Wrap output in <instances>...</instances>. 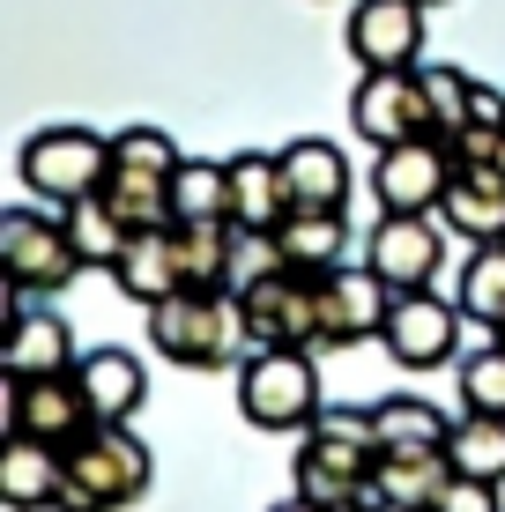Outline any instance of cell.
<instances>
[{
	"label": "cell",
	"mask_w": 505,
	"mask_h": 512,
	"mask_svg": "<svg viewBox=\"0 0 505 512\" xmlns=\"http://www.w3.org/2000/svg\"><path fill=\"white\" fill-rule=\"evenodd\" d=\"M372 468H379V438H372V409H320L298 438V498L342 512L372 498Z\"/></svg>",
	"instance_id": "6da1fadb"
},
{
	"label": "cell",
	"mask_w": 505,
	"mask_h": 512,
	"mask_svg": "<svg viewBox=\"0 0 505 512\" xmlns=\"http://www.w3.org/2000/svg\"><path fill=\"white\" fill-rule=\"evenodd\" d=\"M149 490V446L127 423H90L60 446V512H119Z\"/></svg>",
	"instance_id": "7a4b0ae2"
},
{
	"label": "cell",
	"mask_w": 505,
	"mask_h": 512,
	"mask_svg": "<svg viewBox=\"0 0 505 512\" xmlns=\"http://www.w3.org/2000/svg\"><path fill=\"white\" fill-rule=\"evenodd\" d=\"M186 156L171 149L164 127H119L112 134V179H104V201L119 208L127 231H164L171 223V179H179Z\"/></svg>",
	"instance_id": "3957f363"
},
{
	"label": "cell",
	"mask_w": 505,
	"mask_h": 512,
	"mask_svg": "<svg viewBox=\"0 0 505 512\" xmlns=\"http://www.w3.org/2000/svg\"><path fill=\"white\" fill-rule=\"evenodd\" d=\"M238 334V297L231 290H179L164 297V305H149V342L164 349L171 364H186V372H216V364H231Z\"/></svg>",
	"instance_id": "277c9868"
},
{
	"label": "cell",
	"mask_w": 505,
	"mask_h": 512,
	"mask_svg": "<svg viewBox=\"0 0 505 512\" xmlns=\"http://www.w3.org/2000/svg\"><path fill=\"white\" fill-rule=\"evenodd\" d=\"M238 320H246V342L253 349H327L320 275H298V268L253 275L246 290H238Z\"/></svg>",
	"instance_id": "5b68a950"
},
{
	"label": "cell",
	"mask_w": 505,
	"mask_h": 512,
	"mask_svg": "<svg viewBox=\"0 0 505 512\" xmlns=\"http://www.w3.org/2000/svg\"><path fill=\"white\" fill-rule=\"evenodd\" d=\"M0 268H8L15 297H52L82 275V253L67 238V216H38V208H8L0 216Z\"/></svg>",
	"instance_id": "8992f818"
},
{
	"label": "cell",
	"mask_w": 505,
	"mask_h": 512,
	"mask_svg": "<svg viewBox=\"0 0 505 512\" xmlns=\"http://www.w3.org/2000/svg\"><path fill=\"white\" fill-rule=\"evenodd\" d=\"M104 179H112V141L90 127H45L23 141V186L52 208L82 201V193H104Z\"/></svg>",
	"instance_id": "52a82bcc"
},
{
	"label": "cell",
	"mask_w": 505,
	"mask_h": 512,
	"mask_svg": "<svg viewBox=\"0 0 505 512\" xmlns=\"http://www.w3.org/2000/svg\"><path fill=\"white\" fill-rule=\"evenodd\" d=\"M238 409L260 431H298L320 416V372L312 349H253V364L238 372Z\"/></svg>",
	"instance_id": "ba28073f"
},
{
	"label": "cell",
	"mask_w": 505,
	"mask_h": 512,
	"mask_svg": "<svg viewBox=\"0 0 505 512\" xmlns=\"http://www.w3.org/2000/svg\"><path fill=\"white\" fill-rule=\"evenodd\" d=\"M446 186H454V149L439 134H409L394 149H379L372 164V193L387 216H431L446 201Z\"/></svg>",
	"instance_id": "9c48e42d"
},
{
	"label": "cell",
	"mask_w": 505,
	"mask_h": 512,
	"mask_svg": "<svg viewBox=\"0 0 505 512\" xmlns=\"http://www.w3.org/2000/svg\"><path fill=\"white\" fill-rule=\"evenodd\" d=\"M350 119L372 149H394L409 134H431V104H424V67H364Z\"/></svg>",
	"instance_id": "30bf717a"
},
{
	"label": "cell",
	"mask_w": 505,
	"mask_h": 512,
	"mask_svg": "<svg viewBox=\"0 0 505 512\" xmlns=\"http://www.w3.org/2000/svg\"><path fill=\"white\" fill-rule=\"evenodd\" d=\"M387 312H394V282L364 260V268H327L320 275V327H327V349H350V342H372L387 334Z\"/></svg>",
	"instance_id": "8fae6325"
},
{
	"label": "cell",
	"mask_w": 505,
	"mask_h": 512,
	"mask_svg": "<svg viewBox=\"0 0 505 512\" xmlns=\"http://www.w3.org/2000/svg\"><path fill=\"white\" fill-rule=\"evenodd\" d=\"M461 320H468V312L446 305V297H431V290H394V312H387V334H379V342H387L394 364L424 372V364H446V357H454Z\"/></svg>",
	"instance_id": "7c38bea8"
},
{
	"label": "cell",
	"mask_w": 505,
	"mask_h": 512,
	"mask_svg": "<svg viewBox=\"0 0 505 512\" xmlns=\"http://www.w3.org/2000/svg\"><path fill=\"white\" fill-rule=\"evenodd\" d=\"M90 401H82L75 372H52V379H8V431L45 438V446H67V438L90 431Z\"/></svg>",
	"instance_id": "4fadbf2b"
},
{
	"label": "cell",
	"mask_w": 505,
	"mask_h": 512,
	"mask_svg": "<svg viewBox=\"0 0 505 512\" xmlns=\"http://www.w3.org/2000/svg\"><path fill=\"white\" fill-rule=\"evenodd\" d=\"M350 52L357 67H416L424 60V0H357Z\"/></svg>",
	"instance_id": "5bb4252c"
},
{
	"label": "cell",
	"mask_w": 505,
	"mask_h": 512,
	"mask_svg": "<svg viewBox=\"0 0 505 512\" xmlns=\"http://www.w3.org/2000/svg\"><path fill=\"white\" fill-rule=\"evenodd\" d=\"M364 260H372L394 290H431V275H439V260H446V238H439L431 216H379Z\"/></svg>",
	"instance_id": "9a60e30c"
},
{
	"label": "cell",
	"mask_w": 505,
	"mask_h": 512,
	"mask_svg": "<svg viewBox=\"0 0 505 512\" xmlns=\"http://www.w3.org/2000/svg\"><path fill=\"white\" fill-rule=\"evenodd\" d=\"M283 216H290L283 156L238 149L231 156V223H238V231H283Z\"/></svg>",
	"instance_id": "2e32d148"
},
{
	"label": "cell",
	"mask_w": 505,
	"mask_h": 512,
	"mask_svg": "<svg viewBox=\"0 0 505 512\" xmlns=\"http://www.w3.org/2000/svg\"><path fill=\"white\" fill-rule=\"evenodd\" d=\"M75 334H67L60 312L38 305H15L8 320V379H52V372H75Z\"/></svg>",
	"instance_id": "e0dca14e"
},
{
	"label": "cell",
	"mask_w": 505,
	"mask_h": 512,
	"mask_svg": "<svg viewBox=\"0 0 505 512\" xmlns=\"http://www.w3.org/2000/svg\"><path fill=\"white\" fill-rule=\"evenodd\" d=\"M283 156V179H290V208H342L350 201V156L320 134H298Z\"/></svg>",
	"instance_id": "ac0fdd59"
},
{
	"label": "cell",
	"mask_w": 505,
	"mask_h": 512,
	"mask_svg": "<svg viewBox=\"0 0 505 512\" xmlns=\"http://www.w3.org/2000/svg\"><path fill=\"white\" fill-rule=\"evenodd\" d=\"M439 216H446V231H461V238H476V245H505V171L498 164L454 171Z\"/></svg>",
	"instance_id": "d6986e66"
},
{
	"label": "cell",
	"mask_w": 505,
	"mask_h": 512,
	"mask_svg": "<svg viewBox=\"0 0 505 512\" xmlns=\"http://www.w3.org/2000/svg\"><path fill=\"white\" fill-rule=\"evenodd\" d=\"M119 290L134 297V305H164V297H179L186 290V268H179V231H134L127 238V253H119Z\"/></svg>",
	"instance_id": "ffe728a7"
},
{
	"label": "cell",
	"mask_w": 505,
	"mask_h": 512,
	"mask_svg": "<svg viewBox=\"0 0 505 512\" xmlns=\"http://www.w3.org/2000/svg\"><path fill=\"white\" fill-rule=\"evenodd\" d=\"M446 483H454L446 446H402V453H379V468H372V498L409 505V512H431Z\"/></svg>",
	"instance_id": "44dd1931"
},
{
	"label": "cell",
	"mask_w": 505,
	"mask_h": 512,
	"mask_svg": "<svg viewBox=\"0 0 505 512\" xmlns=\"http://www.w3.org/2000/svg\"><path fill=\"white\" fill-rule=\"evenodd\" d=\"M75 386H82V401H90L97 423H127L142 409V394H149L142 364H134L127 349H90V357L75 364Z\"/></svg>",
	"instance_id": "7402d4cb"
},
{
	"label": "cell",
	"mask_w": 505,
	"mask_h": 512,
	"mask_svg": "<svg viewBox=\"0 0 505 512\" xmlns=\"http://www.w3.org/2000/svg\"><path fill=\"white\" fill-rule=\"evenodd\" d=\"M0 498H8L15 512L60 505V446L8 431V446H0Z\"/></svg>",
	"instance_id": "603a6c76"
},
{
	"label": "cell",
	"mask_w": 505,
	"mask_h": 512,
	"mask_svg": "<svg viewBox=\"0 0 505 512\" xmlns=\"http://www.w3.org/2000/svg\"><path fill=\"white\" fill-rule=\"evenodd\" d=\"M275 245H283V268H298V275H327V268H342L350 223H342V208H290L283 231H275Z\"/></svg>",
	"instance_id": "cb8c5ba5"
},
{
	"label": "cell",
	"mask_w": 505,
	"mask_h": 512,
	"mask_svg": "<svg viewBox=\"0 0 505 512\" xmlns=\"http://www.w3.org/2000/svg\"><path fill=\"white\" fill-rule=\"evenodd\" d=\"M179 231L186 290H231L238 275V223H171Z\"/></svg>",
	"instance_id": "d4e9b609"
},
{
	"label": "cell",
	"mask_w": 505,
	"mask_h": 512,
	"mask_svg": "<svg viewBox=\"0 0 505 512\" xmlns=\"http://www.w3.org/2000/svg\"><path fill=\"white\" fill-rule=\"evenodd\" d=\"M60 216H67V238H75L82 268H119V253H127L134 231L119 223V208L104 201V193H82V201H67Z\"/></svg>",
	"instance_id": "484cf974"
},
{
	"label": "cell",
	"mask_w": 505,
	"mask_h": 512,
	"mask_svg": "<svg viewBox=\"0 0 505 512\" xmlns=\"http://www.w3.org/2000/svg\"><path fill=\"white\" fill-rule=\"evenodd\" d=\"M171 223H231V164L186 156L171 179Z\"/></svg>",
	"instance_id": "4316f807"
},
{
	"label": "cell",
	"mask_w": 505,
	"mask_h": 512,
	"mask_svg": "<svg viewBox=\"0 0 505 512\" xmlns=\"http://www.w3.org/2000/svg\"><path fill=\"white\" fill-rule=\"evenodd\" d=\"M446 423L431 401H409V394H394V401H372V438H379V453H402V446H446Z\"/></svg>",
	"instance_id": "83f0119b"
},
{
	"label": "cell",
	"mask_w": 505,
	"mask_h": 512,
	"mask_svg": "<svg viewBox=\"0 0 505 512\" xmlns=\"http://www.w3.org/2000/svg\"><path fill=\"white\" fill-rule=\"evenodd\" d=\"M446 461L454 475H476V483H505V416H468L446 431Z\"/></svg>",
	"instance_id": "f1b7e54d"
},
{
	"label": "cell",
	"mask_w": 505,
	"mask_h": 512,
	"mask_svg": "<svg viewBox=\"0 0 505 512\" xmlns=\"http://www.w3.org/2000/svg\"><path fill=\"white\" fill-rule=\"evenodd\" d=\"M454 305L483 327H505V245H476L461 268V297Z\"/></svg>",
	"instance_id": "f546056e"
},
{
	"label": "cell",
	"mask_w": 505,
	"mask_h": 512,
	"mask_svg": "<svg viewBox=\"0 0 505 512\" xmlns=\"http://www.w3.org/2000/svg\"><path fill=\"white\" fill-rule=\"evenodd\" d=\"M424 104H431V134L454 141L468 134V112H476V82L461 67H424Z\"/></svg>",
	"instance_id": "4dcf8cb0"
},
{
	"label": "cell",
	"mask_w": 505,
	"mask_h": 512,
	"mask_svg": "<svg viewBox=\"0 0 505 512\" xmlns=\"http://www.w3.org/2000/svg\"><path fill=\"white\" fill-rule=\"evenodd\" d=\"M461 401H468V416H505V342L476 349L461 364Z\"/></svg>",
	"instance_id": "1f68e13d"
},
{
	"label": "cell",
	"mask_w": 505,
	"mask_h": 512,
	"mask_svg": "<svg viewBox=\"0 0 505 512\" xmlns=\"http://www.w3.org/2000/svg\"><path fill=\"white\" fill-rule=\"evenodd\" d=\"M431 512H505V498H498V483H476V475H454V483L439 490V505Z\"/></svg>",
	"instance_id": "d6a6232c"
},
{
	"label": "cell",
	"mask_w": 505,
	"mask_h": 512,
	"mask_svg": "<svg viewBox=\"0 0 505 512\" xmlns=\"http://www.w3.org/2000/svg\"><path fill=\"white\" fill-rule=\"evenodd\" d=\"M468 127H505V97L491 82H476V112H468Z\"/></svg>",
	"instance_id": "836d02e7"
},
{
	"label": "cell",
	"mask_w": 505,
	"mask_h": 512,
	"mask_svg": "<svg viewBox=\"0 0 505 512\" xmlns=\"http://www.w3.org/2000/svg\"><path fill=\"white\" fill-rule=\"evenodd\" d=\"M275 512H327V505H312V498H283Z\"/></svg>",
	"instance_id": "e575fe53"
},
{
	"label": "cell",
	"mask_w": 505,
	"mask_h": 512,
	"mask_svg": "<svg viewBox=\"0 0 505 512\" xmlns=\"http://www.w3.org/2000/svg\"><path fill=\"white\" fill-rule=\"evenodd\" d=\"M357 512H409V505H387V498H364Z\"/></svg>",
	"instance_id": "d590c367"
},
{
	"label": "cell",
	"mask_w": 505,
	"mask_h": 512,
	"mask_svg": "<svg viewBox=\"0 0 505 512\" xmlns=\"http://www.w3.org/2000/svg\"><path fill=\"white\" fill-rule=\"evenodd\" d=\"M491 164H498V171H505V134H498V156H491Z\"/></svg>",
	"instance_id": "8d00e7d4"
},
{
	"label": "cell",
	"mask_w": 505,
	"mask_h": 512,
	"mask_svg": "<svg viewBox=\"0 0 505 512\" xmlns=\"http://www.w3.org/2000/svg\"><path fill=\"white\" fill-rule=\"evenodd\" d=\"M424 8H439V0H424Z\"/></svg>",
	"instance_id": "74e56055"
},
{
	"label": "cell",
	"mask_w": 505,
	"mask_h": 512,
	"mask_svg": "<svg viewBox=\"0 0 505 512\" xmlns=\"http://www.w3.org/2000/svg\"><path fill=\"white\" fill-rule=\"evenodd\" d=\"M498 342H505V327H498Z\"/></svg>",
	"instance_id": "f35d334b"
}]
</instances>
